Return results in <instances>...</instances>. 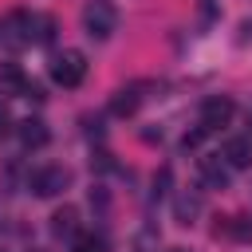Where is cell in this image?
<instances>
[{
  "label": "cell",
  "mask_w": 252,
  "mask_h": 252,
  "mask_svg": "<svg viewBox=\"0 0 252 252\" xmlns=\"http://www.w3.org/2000/svg\"><path fill=\"white\" fill-rule=\"evenodd\" d=\"M201 12H205V16H213V0H201Z\"/></svg>",
  "instance_id": "17"
},
{
  "label": "cell",
  "mask_w": 252,
  "mask_h": 252,
  "mask_svg": "<svg viewBox=\"0 0 252 252\" xmlns=\"http://www.w3.org/2000/svg\"><path fill=\"white\" fill-rule=\"evenodd\" d=\"M118 28V8L110 0H87L83 4V32L91 39H110Z\"/></svg>",
  "instance_id": "1"
},
{
  "label": "cell",
  "mask_w": 252,
  "mask_h": 252,
  "mask_svg": "<svg viewBox=\"0 0 252 252\" xmlns=\"http://www.w3.org/2000/svg\"><path fill=\"white\" fill-rule=\"evenodd\" d=\"M51 232H55L59 240H75V232H79V209H75V205L55 209V213H51Z\"/></svg>",
  "instance_id": "9"
},
{
  "label": "cell",
  "mask_w": 252,
  "mask_h": 252,
  "mask_svg": "<svg viewBox=\"0 0 252 252\" xmlns=\"http://www.w3.org/2000/svg\"><path fill=\"white\" fill-rule=\"evenodd\" d=\"M71 252H110V244H106L102 232H75Z\"/></svg>",
  "instance_id": "12"
},
{
  "label": "cell",
  "mask_w": 252,
  "mask_h": 252,
  "mask_svg": "<svg viewBox=\"0 0 252 252\" xmlns=\"http://www.w3.org/2000/svg\"><path fill=\"white\" fill-rule=\"evenodd\" d=\"M16 138H20L24 150H43L51 142V130H47L43 118H24V122H16Z\"/></svg>",
  "instance_id": "7"
},
{
  "label": "cell",
  "mask_w": 252,
  "mask_h": 252,
  "mask_svg": "<svg viewBox=\"0 0 252 252\" xmlns=\"http://www.w3.org/2000/svg\"><path fill=\"white\" fill-rule=\"evenodd\" d=\"M55 35V20L51 16H32V39L35 43H51Z\"/></svg>",
  "instance_id": "15"
},
{
  "label": "cell",
  "mask_w": 252,
  "mask_h": 252,
  "mask_svg": "<svg viewBox=\"0 0 252 252\" xmlns=\"http://www.w3.org/2000/svg\"><path fill=\"white\" fill-rule=\"evenodd\" d=\"M220 158H224V165H232V169H248V165H252V142H248V138H228V142L220 146Z\"/></svg>",
  "instance_id": "8"
},
{
  "label": "cell",
  "mask_w": 252,
  "mask_h": 252,
  "mask_svg": "<svg viewBox=\"0 0 252 252\" xmlns=\"http://www.w3.org/2000/svg\"><path fill=\"white\" fill-rule=\"evenodd\" d=\"M232 114H236V102H232L228 94H209V98L201 102V110H197V126H201L205 134H213V130L228 126Z\"/></svg>",
  "instance_id": "3"
},
{
  "label": "cell",
  "mask_w": 252,
  "mask_h": 252,
  "mask_svg": "<svg viewBox=\"0 0 252 252\" xmlns=\"http://www.w3.org/2000/svg\"><path fill=\"white\" fill-rule=\"evenodd\" d=\"M28 87H32V79L16 67V63H8V67H0V94L4 91H16V94H28Z\"/></svg>",
  "instance_id": "11"
},
{
  "label": "cell",
  "mask_w": 252,
  "mask_h": 252,
  "mask_svg": "<svg viewBox=\"0 0 252 252\" xmlns=\"http://www.w3.org/2000/svg\"><path fill=\"white\" fill-rule=\"evenodd\" d=\"M8 130H12V118H8V102L0 98V138H4Z\"/></svg>",
  "instance_id": "16"
},
{
  "label": "cell",
  "mask_w": 252,
  "mask_h": 252,
  "mask_svg": "<svg viewBox=\"0 0 252 252\" xmlns=\"http://www.w3.org/2000/svg\"><path fill=\"white\" fill-rule=\"evenodd\" d=\"M173 252H181V248H173Z\"/></svg>",
  "instance_id": "18"
},
{
  "label": "cell",
  "mask_w": 252,
  "mask_h": 252,
  "mask_svg": "<svg viewBox=\"0 0 252 252\" xmlns=\"http://www.w3.org/2000/svg\"><path fill=\"white\" fill-rule=\"evenodd\" d=\"M142 87L138 83H130V87H118L114 91V98H110V110L118 114V118H130L134 110H138V102H142V94H138Z\"/></svg>",
  "instance_id": "10"
},
{
  "label": "cell",
  "mask_w": 252,
  "mask_h": 252,
  "mask_svg": "<svg viewBox=\"0 0 252 252\" xmlns=\"http://www.w3.org/2000/svg\"><path fill=\"white\" fill-rule=\"evenodd\" d=\"M51 79L59 87H79L87 79V55L75 47H63L59 55H51Z\"/></svg>",
  "instance_id": "2"
},
{
  "label": "cell",
  "mask_w": 252,
  "mask_h": 252,
  "mask_svg": "<svg viewBox=\"0 0 252 252\" xmlns=\"http://www.w3.org/2000/svg\"><path fill=\"white\" fill-rule=\"evenodd\" d=\"M197 173H201V185L205 189H228V165H224L220 154L197 158Z\"/></svg>",
  "instance_id": "6"
},
{
  "label": "cell",
  "mask_w": 252,
  "mask_h": 252,
  "mask_svg": "<svg viewBox=\"0 0 252 252\" xmlns=\"http://www.w3.org/2000/svg\"><path fill=\"white\" fill-rule=\"evenodd\" d=\"M173 213H177L181 224H193V217L201 213V193H181L177 205H173Z\"/></svg>",
  "instance_id": "13"
},
{
  "label": "cell",
  "mask_w": 252,
  "mask_h": 252,
  "mask_svg": "<svg viewBox=\"0 0 252 252\" xmlns=\"http://www.w3.org/2000/svg\"><path fill=\"white\" fill-rule=\"evenodd\" d=\"M67 185H71V169L67 165H43V169H35L28 177V189L35 197H59Z\"/></svg>",
  "instance_id": "5"
},
{
  "label": "cell",
  "mask_w": 252,
  "mask_h": 252,
  "mask_svg": "<svg viewBox=\"0 0 252 252\" xmlns=\"http://www.w3.org/2000/svg\"><path fill=\"white\" fill-rule=\"evenodd\" d=\"M224 236H232V240H252V217H228V220H224Z\"/></svg>",
  "instance_id": "14"
},
{
  "label": "cell",
  "mask_w": 252,
  "mask_h": 252,
  "mask_svg": "<svg viewBox=\"0 0 252 252\" xmlns=\"http://www.w3.org/2000/svg\"><path fill=\"white\" fill-rule=\"evenodd\" d=\"M28 43H32V16H28L24 8H16V12H8V16L0 20V47L24 51Z\"/></svg>",
  "instance_id": "4"
}]
</instances>
